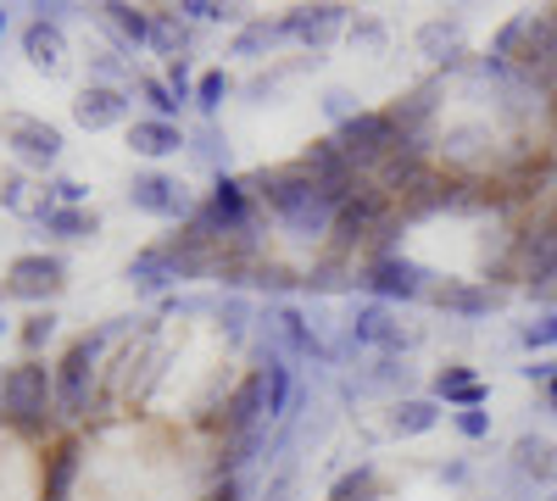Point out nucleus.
Here are the masks:
<instances>
[{
    "mask_svg": "<svg viewBox=\"0 0 557 501\" xmlns=\"http://www.w3.org/2000/svg\"><path fill=\"white\" fill-rule=\"evenodd\" d=\"M190 45V23L178 12H151V51H162L168 62H178V51Z\"/></svg>",
    "mask_w": 557,
    "mask_h": 501,
    "instance_id": "25",
    "label": "nucleus"
},
{
    "mask_svg": "<svg viewBox=\"0 0 557 501\" xmlns=\"http://www.w3.org/2000/svg\"><path fill=\"white\" fill-rule=\"evenodd\" d=\"M374 496H380V474H374V463H357V468L341 474L335 490H330V501H374Z\"/></svg>",
    "mask_w": 557,
    "mask_h": 501,
    "instance_id": "30",
    "label": "nucleus"
},
{
    "mask_svg": "<svg viewBox=\"0 0 557 501\" xmlns=\"http://www.w3.org/2000/svg\"><path fill=\"white\" fill-rule=\"evenodd\" d=\"M268 324L278 329V340L290 346V356H312V362H330L335 351L318 340V329L307 324V317L296 312V306H268Z\"/></svg>",
    "mask_w": 557,
    "mask_h": 501,
    "instance_id": "13",
    "label": "nucleus"
},
{
    "mask_svg": "<svg viewBox=\"0 0 557 501\" xmlns=\"http://www.w3.org/2000/svg\"><path fill=\"white\" fill-rule=\"evenodd\" d=\"M51 196H57V206H84V185H78V178H57Z\"/></svg>",
    "mask_w": 557,
    "mask_h": 501,
    "instance_id": "44",
    "label": "nucleus"
},
{
    "mask_svg": "<svg viewBox=\"0 0 557 501\" xmlns=\"http://www.w3.org/2000/svg\"><path fill=\"white\" fill-rule=\"evenodd\" d=\"M290 496H296V474H290V468L273 474V485L262 490V501H290Z\"/></svg>",
    "mask_w": 557,
    "mask_h": 501,
    "instance_id": "45",
    "label": "nucleus"
},
{
    "mask_svg": "<svg viewBox=\"0 0 557 501\" xmlns=\"http://www.w3.org/2000/svg\"><path fill=\"white\" fill-rule=\"evenodd\" d=\"M39 223H45L57 240H89V235H101V217L84 212V206H51V201H45V206H39Z\"/></svg>",
    "mask_w": 557,
    "mask_h": 501,
    "instance_id": "21",
    "label": "nucleus"
},
{
    "mask_svg": "<svg viewBox=\"0 0 557 501\" xmlns=\"http://www.w3.org/2000/svg\"><path fill=\"white\" fill-rule=\"evenodd\" d=\"M323 112H330L335 123H351L362 107H357V96H351V89H330V96H323Z\"/></svg>",
    "mask_w": 557,
    "mask_h": 501,
    "instance_id": "41",
    "label": "nucleus"
},
{
    "mask_svg": "<svg viewBox=\"0 0 557 501\" xmlns=\"http://www.w3.org/2000/svg\"><path fill=\"white\" fill-rule=\"evenodd\" d=\"M451 424H457L462 440H485L491 435V413H485V406H469V413H457Z\"/></svg>",
    "mask_w": 557,
    "mask_h": 501,
    "instance_id": "40",
    "label": "nucleus"
},
{
    "mask_svg": "<svg viewBox=\"0 0 557 501\" xmlns=\"http://www.w3.org/2000/svg\"><path fill=\"white\" fill-rule=\"evenodd\" d=\"M78 458L84 451L67 440V446H57V458H51V474H45V496L39 501H67V490H73V479H78Z\"/></svg>",
    "mask_w": 557,
    "mask_h": 501,
    "instance_id": "26",
    "label": "nucleus"
},
{
    "mask_svg": "<svg viewBox=\"0 0 557 501\" xmlns=\"http://www.w3.org/2000/svg\"><path fill=\"white\" fill-rule=\"evenodd\" d=\"M162 84L173 89V101H178V107H184V101H196V78H190V62H184V57H178V62H168Z\"/></svg>",
    "mask_w": 557,
    "mask_h": 501,
    "instance_id": "38",
    "label": "nucleus"
},
{
    "mask_svg": "<svg viewBox=\"0 0 557 501\" xmlns=\"http://www.w3.org/2000/svg\"><path fill=\"white\" fill-rule=\"evenodd\" d=\"M335 140H341V151L351 156V167H380V162L401 146V128H396L391 112H357L351 123L335 128Z\"/></svg>",
    "mask_w": 557,
    "mask_h": 501,
    "instance_id": "3",
    "label": "nucleus"
},
{
    "mask_svg": "<svg viewBox=\"0 0 557 501\" xmlns=\"http://www.w3.org/2000/svg\"><path fill=\"white\" fill-rule=\"evenodd\" d=\"M552 374H557V362H530V368H524L530 385H552Z\"/></svg>",
    "mask_w": 557,
    "mask_h": 501,
    "instance_id": "47",
    "label": "nucleus"
},
{
    "mask_svg": "<svg viewBox=\"0 0 557 501\" xmlns=\"http://www.w3.org/2000/svg\"><path fill=\"white\" fill-rule=\"evenodd\" d=\"M246 285H257V290H290V273L285 267H262V273H251Z\"/></svg>",
    "mask_w": 557,
    "mask_h": 501,
    "instance_id": "43",
    "label": "nucleus"
},
{
    "mask_svg": "<svg viewBox=\"0 0 557 501\" xmlns=\"http://www.w3.org/2000/svg\"><path fill=\"white\" fill-rule=\"evenodd\" d=\"M435 424H441V401H430V396H407V401H396V413H391L396 435H430Z\"/></svg>",
    "mask_w": 557,
    "mask_h": 501,
    "instance_id": "24",
    "label": "nucleus"
},
{
    "mask_svg": "<svg viewBox=\"0 0 557 501\" xmlns=\"http://www.w3.org/2000/svg\"><path fill=\"white\" fill-rule=\"evenodd\" d=\"M462 479H469V468H462V463H446L441 468V485H462Z\"/></svg>",
    "mask_w": 557,
    "mask_h": 501,
    "instance_id": "49",
    "label": "nucleus"
},
{
    "mask_svg": "<svg viewBox=\"0 0 557 501\" xmlns=\"http://www.w3.org/2000/svg\"><path fill=\"white\" fill-rule=\"evenodd\" d=\"M184 23H240V7H218V0H178Z\"/></svg>",
    "mask_w": 557,
    "mask_h": 501,
    "instance_id": "33",
    "label": "nucleus"
},
{
    "mask_svg": "<svg viewBox=\"0 0 557 501\" xmlns=\"http://www.w3.org/2000/svg\"><path fill=\"white\" fill-rule=\"evenodd\" d=\"M207 201H212V212H218L235 235L251 229V190H246V178H228V173L212 178V196H207Z\"/></svg>",
    "mask_w": 557,
    "mask_h": 501,
    "instance_id": "18",
    "label": "nucleus"
},
{
    "mask_svg": "<svg viewBox=\"0 0 557 501\" xmlns=\"http://www.w3.org/2000/svg\"><path fill=\"white\" fill-rule=\"evenodd\" d=\"M262 362H268V424L273 418H285L290 413V368H285V356H278V351H268L262 346Z\"/></svg>",
    "mask_w": 557,
    "mask_h": 501,
    "instance_id": "27",
    "label": "nucleus"
},
{
    "mask_svg": "<svg viewBox=\"0 0 557 501\" xmlns=\"http://www.w3.org/2000/svg\"><path fill=\"white\" fill-rule=\"evenodd\" d=\"M190 151H196V156H201V162H207V167L223 178V167H228V140H223V134H218L212 123H207V128L196 134V140H190Z\"/></svg>",
    "mask_w": 557,
    "mask_h": 501,
    "instance_id": "32",
    "label": "nucleus"
},
{
    "mask_svg": "<svg viewBox=\"0 0 557 501\" xmlns=\"http://www.w3.org/2000/svg\"><path fill=\"white\" fill-rule=\"evenodd\" d=\"M278 39H285V23H246V28L235 34V51H228V57L257 62V57H268V51H273Z\"/></svg>",
    "mask_w": 557,
    "mask_h": 501,
    "instance_id": "28",
    "label": "nucleus"
},
{
    "mask_svg": "<svg viewBox=\"0 0 557 501\" xmlns=\"http://www.w3.org/2000/svg\"><path fill=\"white\" fill-rule=\"evenodd\" d=\"M513 468L535 485H557V446L546 435H519L513 440Z\"/></svg>",
    "mask_w": 557,
    "mask_h": 501,
    "instance_id": "17",
    "label": "nucleus"
},
{
    "mask_svg": "<svg viewBox=\"0 0 557 501\" xmlns=\"http://www.w3.org/2000/svg\"><path fill=\"white\" fill-rule=\"evenodd\" d=\"M346 346H380V351H407L412 335L391 317L385 301H362L351 306V324H346Z\"/></svg>",
    "mask_w": 557,
    "mask_h": 501,
    "instance_id": "8",
    "label": "nucleus"
},
{
    "mask_svg": "<svg viewBox=\"0 0 557 501\" xmlns=\"http://www.w3.org/2000/svg\"><path fill=\"white\" fill-rule=\"evenodd\" d=\"M51 335H57V312H28L23 317V351H39Z\"/></svg>",
    "mask_w": 557,
    "mask_h": 501,
    "instance_id": "37",
    "label": "nucleus"
},
{
    "mask_svg": "<svg viewBox=\"0 0 557 501\" xmlns=\"http://www.w3.org/2000/svg\"><path fill=\"white\" fill-rule=\"evenodd\" d=\"M0 34H7V12H0Z\"/></svg>",
    "mask_w": 557,
    "mask_h": 501,
    "instance_id": "52",
    "label": "nucleus"
},
{
    "mask_svg": "<svg viewBox=\"0 0 557 501\" xmlns=\"http://www.w3.org/2000/svg\"><path fill=\"white\" fill-rule=\"evenodd\" d=\"M530 34V17H507L502 23V34H496V45H491V62H502V57H513V45Z\"/></svg>",
    "mask_w": 557,
    "mask_h": 501,
    "instance_id": "39",
    "label": "nucleus"
},
{
    "mask_svg": "<svg viewBox=\"0 0 557 501\" xmlns=\"http://www.w3.org/2000/svg\"><path fill=\"white\" fill-rule=\"evenodd\" d=\"M139 96H146V101H151V112H157L162 123H173V112H178V101H173V89H168L162 78H151V73H146V78H139Z\"/></svg>",
    "mask_w": 557,
    "mask_h": 501,
    "instance_id": "35",
    "label": "nucleus"
},
{
    "mask_svg": "<svg viewBox=\"0 0 557 501\" xmlns=\"http://www.w3.org/2000/svg\"><path fill=\"white\" fill-rule=\"evenodd\" d=\"M262 418H268V374H251L235 396H228L223 429L228 435H251V429H262Z\"/></svg>",
    "mask_w": 557,
    "mask_h": 501,
    "instance_id": "12",
    "label": "nucleus"
},
{
    "mask_svg": "<svg viewBox=\"0 0 557 501\" xmlns=\"http://www.w3.org/2000/svg\"><path fill=\"white\" fill-rule=\"evenodd\" d=\"M541 390H546V406L557 413V374H552V385H541Z\"/></svg>",
    "mask_w": 557,
    "mask_h": 501,
    "instance_id": "51",
    "label": "nucleus"
},
{
    "mask_svg": "<svg viewBox=\"0 0 557 501\" xmlns=\"http://www.w3.org/2000/svg\"><path fill=\"white\" fill-rule=\"evenodd\" d=\"M128 146H134L139 156H151V162H162V156L184 151V146H190V140H184V128H178V123H162V117H139V123L128 128Z\"/></svg>",
    "mask_w": 557,
    "mask_h": 501,
    "instance_id": "16",
    "label": "nucleus"
},
{
    "mask_svg": "<svg viewBox=\"0 0 557 501\" xmlns=\"http://www.w3.org/2000/svg\"><path fill=\"white\" fill-rule=\"evenodd\" d=\"M228 89H235V84H228V73L223 67H212V73H201L196 78V107H201V117L212 123L218 117V107L228 101Z\"/></svg>",
    "mask_w": 557,
    "mask_h": 501,
    "instance_id": "31",
    "label": "nucleus"
},
{
    "mask_svg": "<svg viewBox=\"0 0 557 501\" xmlns=\"http://www.w3.org/2000/svg\"><path fill=\"white\" fill-rule=\"evenodd\" d=\"M101 17L128 39V45H151V12H139V7H123V0H117V7H101Z\"/></svg>",
    "mask_w": 557,
    "mask_h": 501,
    "instance_id": "29",
    "label": "nucleus"
},
{
    "mask_svg": "<svg viewBox=\"0 0 557 501\" xmlns=\"http://www.w3.org/2000/svg\"><path fill=\"white\" fill-rule=\"evenodd\" d=\"M435 401H451L457 413H469V406H485V385L462 368V362H451V368L435 374Z\"/></svg>",
    "mask_w": 557,
    "mask_h": 501,
    "instance_id": "20",
    "label": "nucleus"
},
{
    "mask_svg": "<svg viewBox=\"0 0 557 501\" xmlns=\"http://www.w3.org/2000/svg\"><path fill=\"white\" fill-rule=\"evenodd\" d=\"M117 324H123V317H117ZM117 324H112V329H101V335H84V340H73V346H67V356L57 362V418L78 424V418L89 413V385H96V356H101V346L117 335Z\"/></svg>",
    "mask_w": 557,
    "mask_h": 501,
    "instance_id": "2",
    "label": "nucleus"
},
{
    "mask_svg": "<svg viewBox=\"0 0 557 501\" xmlns=\"http://www.w3.org/2000/svg\"><path fill=\"white\" fill-rule=\"evenodd\" d=\"M96 73H101V78H117V62H112L107 51H96Z\"/></svg>",
    "mask_w": 557,
    "mask_h": 501,
    "instance_id": "50",
    "label": "nucleus"
},
{
    "mask_svg": "<svg viewBox=\"0 0 557 501\" xmlns=\"http://www.w3.org/2000/svg\"><path fill=\"white\" fill-rule=\"evenodd\" d=\"M519 340H524L530 351H541V346H557V312H552V317H541V324H530Z\"/></svg>",
    "mask_w": 557,
    "mask_h": 501,
    "instance_id": "42",
    "label": "nucleus"
},
{
    "mask_svg": "<svg viewBox=\"0 0 557 501\" xmlns=\"http://www.w3.org/2000/svg\"><path fill=\"white\" fill-rule=\"evenodd\" d=\"M207 501H240V479H223V485H218Z\"/></svg>",
    "mask_w": 557,
    "mask_h": 501,
    "instance_id": "48",
    "label": "nucleus"
},
{
    "mask_svg": "<svg viewBox=\"0 0 557 501\" xmlns=\"http://www.w3.org/2000/svg\"><path fill=\"white\" fill-rule=\"evenodd\" d=\"M435 306L451 312V317H491L496 312V296L480 290V285H441L435 290Z\"/></svg>",
    "mask_w": 557,
    "mask_h": 501,
    "instance_id": "22",
    "label": "nucleus"
},
{
    "mask_svg": "<svg viewBox=\"0 0 557 501\" xmlns=\"http://www.w3.org/2000/svg\"><path fill=\"white\" fill-rule=\"evenodd\" d=\"M312 296H330V290H341L346 285V267H341V256H330V262H318L312 273H307V279H301Z\"/></svg>",
    "mask_w": 557,
    "mask_h": 501,
    "instance_id": "34",
    "label": "nucleus"
},
{
    "mask_svg": "<svg viewBox=\"0 0 557 501\" xmlns=\"http://www.w3.org/2000/svg\"><path fill=\"white\" fill-rule=\"evenodd\" d=\"M0 413L23 435H45L51 429V413H57V368H45L39 356L7 368V379H0Z\"/></svg>",
    "mask_w": 557,
    "mask_h": 501,
    "instance_id": "1",
    "label": "nucleus"
},
{
    "mask_svg": "<svg viewBox=\"0 0 557 501\" xmlns=\"http://www.w3.org/2000/svg\"><path fill=\"white\" fill-rule=\"evenodd\" d=\"M0 335H7V317H0Z\"/></svg>",
    "mask_w": 557,
    "mask_h": 501,
    "instance_id": "53",
    "label": "nucleus"
},
{
    "mask_svg": "<svg viewBox=\"0 0 557 501\" xmlns=\"http://www.w3.org/2000/svg\"><path fill=\"white\" fill-rule=\"evenodd\" d=\"M374 229H385V190H351L341 201V217H335V240L341 246H357Z\"/></svg>",
    "mask_w": 557,
    "mask_h": 501,
    "instance_id": "10",
    "label": "nucleus"
},
{
    "mask_svg": "<svg viewBox=\"0 0 557 501\" xmlns=\"http://www.w3.org/2000/svg\"><path fill=\"white\" fill-rule=\"evenodd\" d=\"M23 51H28V62H34V67L57 73V67H62V51H67L62 23H51V17H34V23L23 28Z\"/></svg>",
    "mask_w": 557,
    "mask_h": 501,
    "instance_id": "19",
    "label": "nucleus"
},
{
    "mask_svg": "<svg viewBox=\"0 0 557 501\" xmlns=\"http://www.w3.org/2000/svg\"><path fill=\"white\" fill-rule=\"evenodd\" d=\"M73 117H78V128H89V134H96V128H117V123L128 117V96H123L117 84H89L84 96L73 101Z\"/></svg>",
    "mask_w": 557,
    "mask_h": 501,
    "instance_id": "11",
    "label": "nucleus"
},
{
    "mask_svg": "<svg viewBox=\"0 0 557 501\" xmlns=\"http://www.w3.org/2000/svg\"><path fill=\"white\" fill-rule=\"evenodd\" d=\"M0 140H7L17 151V162H28V167H57V156H62V128L45 123V117H28V112L0 117Z\"/></svg>",
    "mask_w": 557,
    "mask_h": 501,
    "instance_id": "4",
    "label": "nucleus"
},
{
    "mask_svg": "<svg viewBox=\"0 0 557 501\" xmlns=\"http://www.w3.org/2000/svg\"><path fill=\"white\" fill-rule=\"evenodd\" d=\"M341 28H346V7H296L285 17V39H301V45H330Z\"/></svg>",
    "mask_w": 557,
    "mask_h": 501,
    "instance_id": "14",
    "label": "nucleus"
},
{
    "mask_svg": "<svg viewBox=\"0 0 557 501\" xmlns=\"http://www.w3.org/2000/svg\"><path fill=\"white\" fill-rule=\"evenodd\" d=\"M212 312H218V324L228 329V340H240V335H246V317H251V306H246L240 296H223Z\"/></svg>",
    "mask_w": 557,
    "mask_h": 501,
    "instance_id": "36",
    "label": "nucleus"
},
{
    "mask_svg": "<svg viewBox=\"0 0 557 501\" xmlns=\"http://www.w3.org/2000/svg\"><path fill=\"white\" fill-rule=\"evenodd\" d=\"M362 290L374 301H418V296H430V267H418L407 256H380V262H368Z\"/></svg>",
    "mask_w": 557,
    "mask_h": 501,
    "instance_id": "5",
    "label": "nucleus"
},
{
    "mask_svg": "<svg viewBox=\"0 0 557 501\" xmlns=\"http://www.w3.org/2000/svg\"><path fill=\"white\" fill-rule=\"evenodd\" d=\"M301 173L312 178V185L323 190V196H335V201H346L351 196V156L341 151V140H312L307 146V156H301Z\"/></svg>",
    "mask_w": 557,
    "mask_h": 501,
    "instance_id": "9",
    "label": "nucleus"
},
{
    "mask_svg": "<svg viewBox=\"0 0 557 501\" xmlns=\"http://www.w3.org/2000/svg\"><path fill=\"white\" fill-rule=\"evenodd\" d=\"M380 39H385L380 23H357V28H351V45H380Z\"/></svg>",
    "mask_w": 557,
    "mask_h": 501,
    "instance_id": "46",
    "label": "nucleus"
},
{
    "mask_svg": "<svg viewBox=\"0 0 557 501\" xmlns=\"http://www.w3.org/2000/svg\"><path fill=\"white\" fill-rule=\"evenodd\" d=\"M128 206H134V212H146V217H184V223L196 217L190 190H184L178 178H168V173H134Z\"/></svg>",
    "mask_w": 557,
    "mask_h": 501,
    "instance_id": "6",
    "label": "nucleus"
},
{
    "mask_svg": "<svg viewBox=\"0 0 557 501\" xmlns=\"http://www.w3.org/2000/svg\"><path fill=\"white\" fill-rule=\"evenodd\" d=\"M67 285V267H62V256H17L12 267H7V285H0V301H45V296H57Z\"/></svg>",
    "mask_w": 557,
    "mask_h": 501,
    "instance_id": "7",
    "label": "nucleus"
},
{
    "mask_svg": "<svg viewBox=\"0 0 557 501\" xmlns=\"http://www.w3.org/2000/svg\"><path fill=\"white\" fill-rule=\"evenodd\" d=\"M123 279H128L134 290H146V296H162V290H173V285H178V273H173V256H168V246L139 251V256L123 267Z\"/></svg>",
    "mask_w": 557,
    "mask_h": 501,
    "instance_id": "15",
    "label": "nucleus"
},
{
    "mask_svg": "<svg viewBox=\"0 0 557 501\" xmlns=\"http://www.w3.org/2000/svg\"><path fill=\"white\" fill-rule=\"evenodd\" d=\"M418 51H424L430 62H457V51H462V23H446V17H435V23H424L418 28Z\"/></svg>",
    "mask_w": 557,
    "mask_h": 501,
    "instance_id": "23",
    "label": "nucleus"
}]
</instances>
